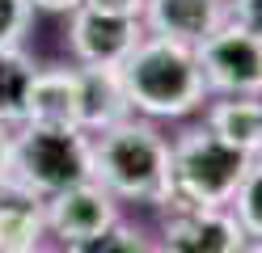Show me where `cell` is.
Listing matches in <instances>:
<instances>
[{"instance_id": "6da1fadb", "label": "cell", "mask_w": 262, "mask_h": 253, "mask_svg": "<svg viewBox=\"0 0 262 253\" xmlns=\"http://www.w3.org/2000/svg\"><path fill=\"white\" fill-rule=\"evenodd\" d=\"M93 181L119 202L169 207V140L136 114L119 118L93 135Z\"/></svg>"}, {"instance_id": "7402d4cb", "label": "cell", "mask_w": 262, "mask_h": 253, "mask_svg": "<svg viewBox=\"0 0 262 253\" xmlns=\"http://www.w3.org/2000/svg\"><path fill=\"white\" fill-rule=\"evenodd\" d=\"M13 253H51V249H42V245H30V249H13Z\"/></svg>"}, {"instance_id": "5bb4252c", "label": "cell", "mask_w": 262, "mask_h": 253, "mask_svg": "<svg viewBox=\"0 0 262 253\" xmlns=\"http://www.w3.org/2000/svg\"><path fill=\"white\" fill-rule=\"evenodd\" d=\"M38 63L21 47H0V123L21 127L26 123V93L34 80Z\"/></svg>"}, {"instance_id": "2e32d148", "label": "cell", "mask_w": 262, "mask_h": 253, "mask_svg": "<svg viewBox=\"0 0 262 253\" xmlns=\"http://www.w3.org/2000/svg\"><path fill=\"white\" fill-rule=\"evenodd\" d=\"M63 253H148L144 236L136 228H127L123 219H114L110 228L93 232V236H80V241H68Z\"/></svg>"}, {"instance_id": "ba28073f", "label": "cell", "mask_w": 262, "mask_h": 253, "mask_svg": "<svg viewBox=\"0 0 262 253\" xmlns=\"http://www.w3.org/2000/svg\"><path fill=\"white\" fill-rule=\"evenodd\" d=\"M42 215H47V232H55L68 245V241L110 228L119 219V198H110L97 181H80V186H68V190L42 198Z\"/></svg>"}, {"instance_id": "9a60e30c", "label": "cell", "mask_w": 262, "mask_h": 253, "mask_svg": "<svg viewBox=\"0 0 262 253\" xmlns=\"http://www.w3.org/2000/svg\"><path fill=\"white\" fill-rule=\"evenodd\" d=\"M233 215L241 219V228L245 236H254V241H262V152L250 160V169H245V177L237 186V194H233Z\"/></svg>"}, {"instance_id": "3957f363", "label": "cell", "mask_w": 262, "mask_h": 253, "mask_svg": "<svg viewBox=\"0 0 262 253\" xmlns=\"http://www.w3.org/2000/svg\"><path fill=\"white\" fill-rule=\"evenodd\" d=\"M13 181L38 198H51L68 186L93 181V135L80 127H42L21 123L13 135Z\"/></svg>"}, {"instance_id": "277c9868", "label": "cell", "mask_w": 262, "mask_h": 253, "mask_svg": "<svg viewBox=\"0 0 262 253\" xmlns=\"http://www.w3.org/2000/svg\"><path fill=\"white\" fill-rule=\"evenodd\" d=\"M254 156L237 152L207 127H190L169 148V207H228Z\"/></svg>"}, {"instance_id": "4fadbf2b", "label": "cell", "mask_w": 262, "mask_h": 253, "mask_svg": "<svg viewBox=\"0 0 262 253\" xmlns=\"http://www.w3.org/2000/svg\"><path fill=\"white\" fill-rule=\"evenodd\" d=\"M211 135H220L224 144H233L245 156H258L262 152V101L258 97H220L216 106L207 110Z\"/></svg>"}, {"instance_id": "8992f818", "label": "cell", "mask_w": 262, "mask_h": 253, "mask_svg": "<svg viewBox=\"0 0 262 253\" xmlns=\"http://www.w3.org/2000/svg\"><path fill=\"white\" fill-rule=\"evenodd\" d=\"M140 38H144L140 17H114V13H97L89 5L72 9L68 47L80 67H119Z\"/></svg>"}, {"instance_id": "d4e9b609", "label": "cell", "mask_w": 262, "mask_h": 253, "mask_svg": "<svg viewBox=\"0 0 262 253\" xmlns=\"http://www.w3.org/2000/svg\"><path fill=\"white\" fill-rule=\"evenodd\" d=\"M258 101H262V93H258Z\"/></svg>"}, {"instance_id": "52a82bcc", "label": "cell", "mask_w": 262, "mask_h": 253, "mask_svg": "<svg viewBox=\"0 0 262 253\" xmlns=\"http://www.w3.org/2000/svg\"><path fill=\"white\" fill-rule=\"evenodd\" d=\"M241 219L228 207H169L165 249L173 253H245Z\"/></svg>"}, {"instance_id": "ac0fdd59", "label": "cell", "mask_w": 262, "mask_h": 253, "mask_svg": "<svg viewBox=\"0 0 262 253\" xmlns=\"http://www.w3.org/2000/svg\"><path fill=\"white\" fill-rule=\"evenodd\" d=\"M228 21H237L245 34L262 38V0H228Z\"/></svg>"}, {"instance_id": "44dd1931", "label": "cell", "mask_w": 262, "mask_h": 253, "mask_svg": "<svg viewBox=\"0 0 262 253\" xmlns=\"http://www.w3.org/2000/svg\"><path fill=\"white\" fill-rule=\"evenodd\" d=\"M34 9H47V13H72L80 9V0H30Z\"/></svg>"}, {"instance_id": "603a6c76", "label": "cell", "mask_w": 262, "mask_h": 253, "mask_svg": "<svg viewBox=\"0 0 262 253\" xmlns=\"http://www.w3.org/2000/svg\"><path fill=\"white\" fill-rule=\"evenodd\" d=\"M245 253H262V241H250V245H245Z\"/></svg>"}, {"instance_id": "cb8c5ba5", "label": "cell", "mask_w": 262, "mask_h": 253, "mask_svg": "<svg viewBox=\"0 0 262 253\" xmlns=\"http://www.w3.org/2000/svg\"><path fill=\"white\" fill-rule=\"evenodd\" d=\"M148 253H152V249H148ZM157 253H173V249H157Z\"/></svg>"}, {"instance_id": "e0dca14e", "label": "cell", "mask_w": 262, "mask_h": 253, "mask_svg": "<svg viewBox=\"0 0 262 253\" xmlns=\"http://www.w3.org/2000/svg\"><path fill=\"white\" fill-rule=\"evenodd\" d=\"M34 21V5L30 0H0V47H21Z\"/></svg>"}, {"instance_id": "7c38bea8", "label": "cell", "mask_w": 262, "mask_h": 253, "mask_svg": "<svg viewBox=\"0 0 262 253\" xmlns=\"http://www.w3.org/2000/svg\"><path fill=\"white\" fill-rule=\"evenodd\" d=\"M127 114H131V101L123 93L119 67H80V131L97 135Z\"/></svg>"}, {"instance_id": "ffe728a7", "label": "cell", "mask_w": 262, "mask_h": 253, "mask_svg": "<svg viewBox=\"0 0 262 253\" xmlns=\"http://www.w3.org/2000/svg\"><path fill=\"white\" fill-rule=\"evenodd\" d=\"M9 169H13V131L0 123V181L9 177Z\"/></svg>"}, {"instance_id": "5b68a950", "label": "cell", "mask_w": 262, "mask_h": 253, "mask_svg": "<svg viewBox=\"0 0 262 253\" xmlns=\"http://www.w3.org/2000/svg\"><path fill=\"white\" fill-rule=\"evenodd\" d=\"M207 93L220 97H258L262 93V38L245 34L237 21H224L203 42H194Z\"/></svg>"}, {"instance_id": "d6986e66", "label": "cell", "mask_w": 262, "mask_h": 253, "mask_svg": "<svg viewBox=\"0 0 262 253\" xmlns=\"http://www.w3.org/2000/svg\"><path fill=\"white\" fill-rule=\"evenodd\" d=\"M97 13H114V17H140L144 13V0H80Z\"/></svg>"}, {"instance_id": "7a4b0ae2", "label": "cell", "mask_w": 262, "mask_h": 253, "mask_svg": "<svg viewBox=\"0 0 262 253\" xmlns=\"http://www.w3.org/2000/svg\"><path fill=\"white\" fill-rule=\"evenodd\" d=\"M119 80L131 101V114L144 118H182L199 110L207 97V80L194 47L178 38H161L148 30L119 63Z\"/></svg>"}, {"instance_id": "9c48e42d", "label": "cell", "mask_w": 262, "mask_h": 253, "mask_svg": "<svg viewBox=\"0 0 262 253\" xmlns=\"http://www.w3.org/2000/svg\"><path fill=\"white\" fill-rule=\"evenodd\" d=\"M140 21L148 34L194 47L228 21V0H144Z\"/></svg>"}, {"instance_id": "8fae6325", "label": "cell", "mask_w": 262, "mask_h": 253, "mask_svg": "<svg viewBox=\"0 0 262 253\" xmlns=\"http://www.w3.org/2000/svg\"><path fill=\"white\" fill-rule=\"evenodd\" d=\"M42 232H47L42 198L34 190H26L21 181L5 177V181H0V253L38 245Z\"/></svg>"}, {"instance_id": "30bf717a", "label": "cell", "mask_w": 262, "mask_h": 253, "mask_svg": "<svg viewBox=\"0 0 262 253\" xmlns=\"http://www.w3.org/2000/svg\"><path fill=\"white\" fill-rule=\"evenodd\" d=\"M26 123L80 127V67H38L26 93Z\"/></svg>"}]
</instances>
